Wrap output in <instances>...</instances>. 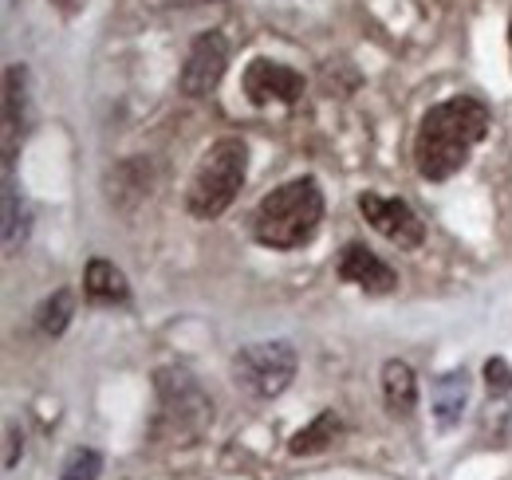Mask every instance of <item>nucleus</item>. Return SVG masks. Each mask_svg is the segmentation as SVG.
Masks as SVG:
<instances>
[{
  "label": "nucleus",
  "mask_w": 512,
  "mask_h": 480,
  "mask_svg": "<svg viewBox=\"0 0 512 480\" xmlns=\"http://www.w3.org/2000/svg\"><path fill=\"white\" fill-rule=\"evenodd\" d=\"M493 111L477 95H453L434 103L414 134V170L422 181H449L465 170L473 146L489 134Z\"/></svg>",
  "instance_id": "obj_1"
},
{
  "label": "nucleus",
  "mask_w": 512,
  "mask_h": 480,
  "mask_svg": "<svg viewBox=\"0 0 512 480\" xmlns=\"http://www.w3.org/2000/svg\"><path fill=\"white\" fill-rule=\"evenodd\" d=\"M158 402H162V418L170 421L178 437H201L213 421V402L190 370L178 366L158 370Z\"/></svg>",
  "instance_id": "obj_5"
},
{
  "label": "nucleus",
  "mask_w": 512,
  "mask_h": 480,
  "mask_svg": "<svg viewBox=\"0 0 512 480\" xmlns=\"http://www.w3.org/2000/svg\"><path fill=\"white\" fill-rule=\"evenodd\" d=\"M296 351L292 343L276 339V343H249L233 355V382L237 390H245L249 398H280L292 378H296Z\"/></svg>",
  "instance_id": "obj_4"
},
{
  "label": "nucleus",
  "mask_w": 512,
  "mask_h": 480,
  "mask_svg": "<svg viewBox=\"0 0 512 480\" xmlns=\"http://www.w3.org/2000/svg\"><path fill=\"white\" fill-rule=\"evenodd\" d=\"M245 174H249V146H245V138H233V134L217 138L201 154V162H197V170H193L190 178V189H186L190 217L217 221L237 201V193L245 185Z\"/></svg>",
  "instance_id": "obj_3"
},
{
  "label": "nucleus",
  "mask_w": 512,
  "mask_h": 480,
  "mask_svg": "<svg viewBox=\"0 0 512 480\" xmlns=\"http://www.w3.org/2000/svg\"><path fill=\"white\" fill-rule=\"evenodd\" d=\"M485 386L493 398H505L512 390V366L505 359H489L485 362Z\"/></svg>",
  "instance_id": "obj_18"
},
{
  "label": "nucleus",
  "mask_w": 512,
  "mask_h": 480,
  "mask_svg": "<svg viewBox=\"0 0 512 480\" xmlns=\"http://www.w3.org/2000/svg\"><path fill=\"white\" fill-rule=\"evenodd\" d=\"M359 213L367 217V225L386 237L390 244H398V248H406V252H414V248H422V240H426V225H422V217L410 209V201H402V197H383V193H359Z\"/></svg>",
  "instance_id": "obj_6"
},
{
  "label": "nucleus",
  "mask_w": 512,
  "mask_h": 480,
  "mask_svg": "<svg viewBox=\"0 0 512 480\" xmlns=\"http://www.w3.org/2000/svg\"><path fill=\"white\" fill-rule=\"evenodd\" d=\"M509 48H512V20H509Z\"/></svg>",
  "instance_id": "obj_20"
},
{
  "label": "nucleus",
  "mask_w": 512,
  "mask_h": 480,
  "mask_svg": "<svg viewBox=\"0 0 512 480\" xmlns=\"http://www.w3.org/2000/svg\"><path fill=\"white\" fill-rule=\"evenodd\" d=\"M339 280H347V284H355V288H363L367 296H386V292H394L398 288V272L379 260L367 244H359V240H351V244H343V252H339Z\"/></svg>",
  "instance_id": "obj_9"
},
{
  "label": "nucleus",
  "mask_w": 512,
  "mask_h": 480,
  "mask_svg": "<svg viewBox=\"0 0 512 480\" xmlns=\"http://www.w3.org/2000/svg\"><path fill=\"white\" fill-rule=\"evenodd\" d=\"M71 311H75V300H71V292L60 288L56 296H48V300L40 303V311H36V327L44 331V335H64L67 323H71Z\"/></svg>",
  "instance_id": "obj_16"
},
{
  "label": "nucleus",
  "mask_w": 512,
  "mask_h": 480,
  "mask_svg": "<svg viewBox=\"0 0 512 480\" xmlns=\"http://www.w3.org/2000/svg\"><path fill=\"white\" fill-rule=\"evenodd\" d=\"M323 221V189L312 178H292L276 185L268 197H260L253 213V237L264 248L292 252L304 248L308 240L320 233Z\"/></svg>",
  "instance_id": "obj_2"
},
{
  "label": "nucleus",
  "mask_w": 512,
  "mask_h": 480,
  "mask_svg": "<svg viewBox=\"0 0 512 480\" xmlns=\"http://www.w3.org/2000/svg\"><path fill=\"white\" fill-rule=\"evenodd\" d=\"M20 122H24V67L12 63L4 71V170H12Z\"/></svg>",
  "instance_id": "obj_12"
},
{
  "label": "nucleus",
  "mask_w": 512,
  "mask_h": 480,
  "mask_svg": "<svg viewBox=\"0 0 512 480\" xmlns=\"http://www.w3.org/2000/svg\"><path fill=\"white\" fill-rule=\"evenodd\" d=\"M24 237H28V209L16 197L12 170H4V256H16Z\"/></svg>",
  "instance_id": "obj_15"
},
{
  "label": "nucleus",
  "mask_w": 512,
  "mask_h": 480,
  "mask_svg": "<svg viewBox=\"0 0 512 480\" xmlns=\"http://www.w3.org/2000/svg\"><path fill=\"white\" fill-rule=\"evenodd\" d=\"M99 473H103V457L95 449H75L67 457L60 480H99Z\"/></svg>",
  "instance_id": "obj_17"
},
{
  "label": "nucleus",
  "mask_w": 512,
  "mask_h": 480,
  "mask_svg": "<svg viewBox=\"0 0 512 480\" xmlns=\"http://www.w3.org/2000/svg\"><path fill=\"white\" fill-rule=\"evenodd\" d=\"M469 402V374L465 370H449L434 382V414H438V425L449 429L461 421V410Z\"/></svg>",
  "instance_id": "obj_13"
},
{
  "label": "nucleus",
  "mask_w": 512,
  "mask_h": 480,
  "mask_svg": "<svg viewBox=\"0 0 512 480\" xmlns=\"http://www.w3.org/2000/svg\"><path fill=\"white\" fill-rule=\"evenodd\" d=\"M383 398L394 418H410L418 406V378L402 359L383 362Z\"/></svg>",
  "instance_id": "obj_11"
},
{
  "label": "nucleus",
  "mask_w": 512,
  "mask_h": 480,
  "mask_svg": "<svg viewBox=\"0 0 512 480\" xmlns=\"http://www.w3.org/2000/svg\"><path fill=\"white\" fill-rule=\"evenodd\" d=\"M83 296L91 303H99V307H115V303H127L130 288H127V276L111 264V260H103V256H95L91 264H87V272H83Z\"/></svg>",
  "instance_id": "obj_10"
},
{
  "label": "nucleus",
  "mask_w": 512,
  "mask_h": 480,
  "mask_svg": "<svg viewBox=\"0 0 512 480\" xmlns=\"http://www.w3.org/2000/svg\"><path fill=\"white\" fill-rule=\"evenodd\" d=\"M225 67H229V40H225V32H201L190 44L186 63H182V75H178L182 95L205 99L221 83Z\"/></svg>",
  "instance_id": "obj_7"
},
{
  "label": "nucleus",
  "mask_w": 512,
  "mask_h": 480,
  "mask_svg": "<svg viewBox=\"0 0 512 480\" xmlns=\"http://www.w3.org/2000/svg\"><path fill=\"white\" fill-rule=\"evenodd\" d=\"M60 4H67V0H60Z\"/></svg>",
  "instance_id": "obj_21"
},
{
  "label": "nucleus",
  "mask_w": 512,
  "mask_h": 480,
  "mask_svg": "<svg viewBox=\"0 0 512 480\" xmlns=\"http://www.w3.org/2000/svg\"><path fill=\"white\" fill-rule=\"evenodd\" d=\"M241 87H245V99L253 107H272V103L292 107L304 95V75L296 67H288V63L253 60L241 75Z\"/></svg>",
  "instance_id": "obj_8"
},
{
  "label": "nucleus",
  "mask_w": 512,
  "mask_h": 480,
  "mask_svg": "<svg viewBox=\"0 0 512 480\" xmlns=\"http://www.w3.org/2000/svg\"><path fill=\"white\" fill-rule=\"evenodd\" d=\"M20 453H24V437L16 433V425H8V453H4V469H12Z\"/></svg>",
  "instance_id": "obj_19"
},
{
  "label": "nucleus",
  "mask_w": 512,
  "mask_h": 480,
  "mask_svg": "<svg viewBox=\"0 0 512 480\" xmlns=\"http://www.w3.org/2000/svg\"><path fill=\"white\" fill-rule=\"evenodd\" d=\"M343 429V421H339V414L335 410H320L316 418L308 421L292 441H288V453L292 457H312V453H323L331 441H335V433Z\"/></svg>",
  "instance_id": "obj_14"
}]
</instances>
